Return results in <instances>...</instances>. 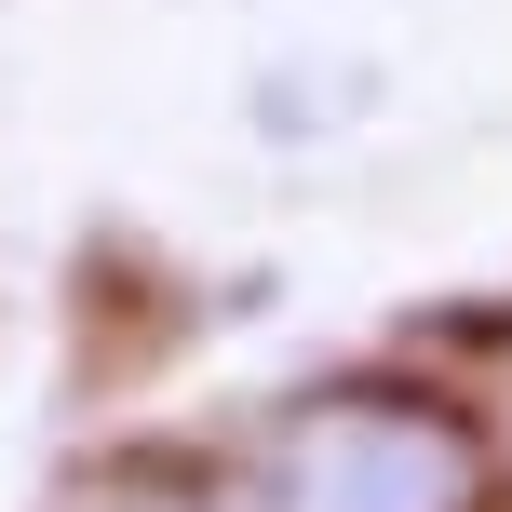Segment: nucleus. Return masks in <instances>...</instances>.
I'll use <instances>...</instances> for the list:
<instances>
[{"label": "nucleus", "mask_w": 512, "mask_h": 512, "mask_svg": "<svg viewBox=\"0 0 512 512\" xmlns=\"http://www.w3.org/2000/svg\"><path fill=\"white\" fill-rule=\"evenodd\" d=\"M243 512H472V445L432 405H310L243 472Z\"/></svg>", "instance_id": "obj_1"}]
</instances>
